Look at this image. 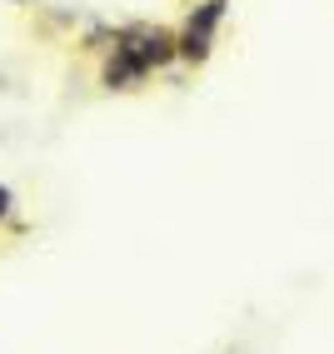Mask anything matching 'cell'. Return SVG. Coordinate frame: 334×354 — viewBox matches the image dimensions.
<instances>
[{
    "mask_svg": "<svg viewBox=\"0 0 334 354\" xmlns=\"http://www.w3.org/2000/svg\"><path fill=\"white\" fill-rule=\"evenodd\" d=\"M220 15H225V0H205L200 15H189V30H195V35H210L214 26H220Z\"/></svg>",
    "mask_w": 334,
    "mask_h": 354,
    "instance_id": "3",
    "label": "cell"
},
{
    "mask_svg": "<svg viewBox=\"0 0 334 354\" xmlns=\"http://www.w3.org/2000/svg\"><path fill=\"white\" fill-rule=\"evenodd\" d=\"M125 45H130V50L140 55V65H145V70H150V65H165V60L175 55L170 35H160V30H155V35H140V40H125Z\"/></svg>",
    "mask_w": 334,
    "mask_h": 354,
    "instance_id": "2",
    "label": "cell"
},
{
    "mask_svg": "<svg viewBox=\"0 0 334 354\" xmlns=\"http://www.w3.org/2000/svg\"><path fill=\"white\" fill-rule=\"evenodd\" d=\"M145 75V65H140V55L130 50V45H115V60L105 65V85H130Z\"/></svg>",
    "mask_w": 334,
    "mask_h": 354,
    "instance_id": "1",
    "label": "cell"
},
{
    "mask_svg": "<svg viewBox=\"0 0 334 354\" xmlns=\"http://www.w3.org/2000/svg\"><path fill=\"white\" fill-rule=\"evenodd\" d=\"M6 215H10V190L0 185V220H6Z\"/></svg>",
    "mask_w": 334,
    "mask_h": 354,
    "instance_id": "4",
    "label": "cell"
}]
</instances>
